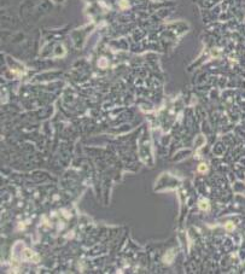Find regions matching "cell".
Returning <instances> with one entry per match:
<instances>
[{"label": "cell", "mask_w": 245, "mask_h": 274, "mask_svg": "<svg viewBox=\"0 0 245 274\" xmlns=\"http://www.w3.org/2000/svg\"><path fill=\"white\" fill-rule=\"evenodd\" d=\"M200 208H202V209H208V202L207 201L200 202Z\"/></svg>", "instance_id": "6da1fadb"}, {"label": "cell", "mask_w": 245, "mask_h": 274, "mask_svg": "<svg viewBox=\"0 0 245 274\" xmlns=\"http://www.w3.org/2000/svg\"><path fill=\"white\" fill-rule=\"evenodd\" d=\"M231 228H233V226H232L231 223H228V225H227V229H231Z\"/></svg>", "instance_id": "3957f363"}, {"label": "cell", "mask_w": 245, "mask_h": 274, "mask_svg": "<svg viewBox=\"0 0 245 274\" xmlns=\"http://www.w3.org/2000/svg\"><path fill=\"white\" fill-rule=\"evenodd\" d=\"M199 170H200V172H205V170H207V167H205V165H203V164H202V165H200V167H199Z\"/></svg>", "instance_id": "7a4b0ae2"}]
</instances>
